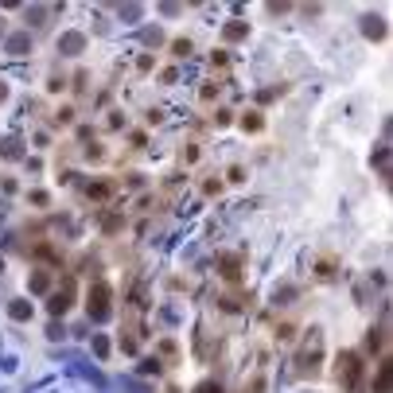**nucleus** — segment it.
<instances>
[{"label":"nucleus","mask_w":393,"mask_h":393,"mask_svg":"<svg viewBox=\"0 0 393 393\" xmlns=\"http://www.w3.org/2000/svg\"><path fill=\"white\" fill-rule=\"evenodd\" d=\"M8 51H16V55H20V51H28V35H16L12 43H8Z\"/></svg>","instance_id":"nucleus-14"},{"label":"nucleus","mask_w":393,"mask_h":393,"mask_svg":"<svg viewBox=\"0 0 393 393\" xmlns=\"http://www.w3.org/2000/svg\"><path fill=\"white\" fill-rule=\"evenodd\" d=\"M246 24H242V20H233V24H230V28H226V39H246Z\"/></svg>","instance_id":"nucleus-10"},{"label":"nucleus","mask_w":393,"mask_h":393,"mask_svg":"<svg viewBox=\"0 0 393 393\" xmlns=\"http://www.w3.org/2000/svg\"><path fill=\"white\" fill-rule=\"evenodd\" d=\"M90 320H109V284H94L90 288Z\"/></svg>","instance_id":"nucleus-2"},{"label":"nucleus","mask_w":393,"mask_h":393,"mask_svg":"<svg viewBox=\"0 0 393 393\" xmlns=\"http://www.w3.org/2000/svg\"><path fill=\"white\" fill-rule=\"evenodd\" d=\"M320 354H323V335L320 331H307V343H304V350H300V370H316V362H320Z\"/></svg>","instance_id":"nucleus-1"},{"label":"nucleus","mask_w":393,"mask_h":393,"mask_svg":"<svg viewBox=\"0 0 393 393\" xmlns=\"http://www.w3.org/2000/svg\"><path fill=\"white\" fill-rule=\"evenodd\" d=\"M0 273H4V261H0Z\"/></svg>","instance_id":"nucleus-19"},{"label":"nucleus","mask_w":393,"mask_h":393,"mask_svg":"<svg viewBox=\"0 0 393 393\" xmlns=\"http://www.w3.org/2000/svg\"><path fill=\"white\" fill-rule=\"evenodd\" d=\"M113 195V183H90V199H109Z\"/></svg>","instance_id":"nucleus-9"},{"label":"nucleus","mask_w":393,"mask_h":393,"mask_svg":"<svg viewBox=\"0 0 393 393\" xmlns=\"http://www.w3.org/2000/svg\"><path fill=\"white\" fill-rule=\"evenodd\" d=\"M218 269H222V277H226V280H238V269H242V261H238L233 253H222V257H218Z\"/></svg>","instance_id":"nucleus-5"},{"label":"nucleus","mask_w":393,"mask_h":393,"mask_svg":"<svg viewBox=\"0 0 393 393\" xmlns=\"http://www.w3.org/2000/svg\"><path fill=\"white\" fill-rule=\"evenodd\" d=\"M51 288V277H47V273H35V277H31V292H47Z\"/></svg>","instance_id":"nucleus-11"},{"label":"nucleus","mask_w":393,"mask_h":393,"mask_svg":"<svg viewBox=\"0 0 393 393\" xmlns=\"http://www.w3.org/2000/svg\"><path fill=\"white\" fill-rule=\"evenodd\" d=\"M4 94H8V90H4V86H0V102H4Z\"/></svg>","instance_id":"nucleus-18"},{"label":"nucleus","mask_w":393,"mask_h":393,"mask_svg":"<svg viewBox=\"0 0 393 393\" xmlns=\"http://www.w3.org/2000/svg\"><path fill=\"white\" fill-rule=\"evenodd\" d=\"M70 300H74V280H62V288L55 292V296H51V316H62V311H66V307H70Z\"/></svg>","instance_id":"nucleus-4"},{"label":"nucleus","mask_w":393,"mask_h":393,"mask_svg":"<svg viewBox=\"0 0 393 393\" xmlns=\"http://www.w3.org/2000/svg\"><path fill=\"white\" fill-rule=\"evenodd\" d=\"M58 47H62V51H82V35H66Z\"/></svg>","instance_id":"nucleus-13"},{"label":"nucleus","mask_w":393,"mask_h":393,"mask_svg":"<svg viewBox=\"0 0 393 393\" xmlns=\"http://www.w3.org/2000/svg\"><path fill=\"white\" fill-rule=\"evenodd\" d=\"M195 393H222V385H218V381H203Z\"/></svg>","instance_id":"nucleus-17"},{"label":"nucleus","mask_w":393,"mask_h":393,"mask_svg":"<svg viewBox=\"0 0 393 393\" xmlns=\"http://www.w3.org/2000/svg\"><path fill=\"white\" fill-rule=\"evenodd\" d=\"M389 378H393L389 362H381L378 366V381H374V393H385V389H389Z\"/></svg>","instance_id":"nucleus-6"},{"label":"nucleus","mask_w":393,"mask_h":393,"mask_svg":"<svg viewBox=\"0 0 393 393\" xmlns=\"http://www.w3.org/2000/svg\"><path fill=\"white\" fill-rule=\"evenodd\" d=\"M140 370H144V374H160V362H156V358H144V362H140Z\"/></svg>","instance_id":"nucleus-15"},{"label":"nucleus","mask_w":393,"mask_h":393,"mask_svg":"<svg viewBox=\"0 0 393 393\" xmlns=\"http://www.w3.org/2000/svg\"><path fill=\"white\" fill-rule=\"evenodd\" d=\"M242 125H246V132H257V129H261V113H246V117H242Z\"/></svg>","instance_id":"nucleus-12"},{"label":"nucleus","mask_w":393,"mask_h":393,"mask_svg":"<svg viewBox=\"0 0 393 393\" xmlns=\"http://www.w3.org/2000/svg\"><path fill=\"white\" fill-rule=\"evenodd\" d=\"M339 378L347 381V385H354V381L362 378V358H358L354 350H347V354H339Z\"/></svg>","instance_id":"nucleus-3"},{"label":"nucleus","mask_w":393,"mask_h":393,"mask_svg":"<svg viewBox=\"0 0 393 393\" xmlns=\"http://www.w3.org/2000/svg\"><path fill=\"white\" fill-rule=\"evenodd\" d=\"M8 311H12V320H31V304H28V300H12Z\"/></svg>","instance_id":"nucleus-8"},{"label":"nucleus","mask_w":393,"mask_h":393,"mask_svg":"<svg viewBox=\"0 0 393 393\" xmlns=\"http://www.w3.org/2000/svg\"><path fill=\"white\" fill-rule=\"evenodd\" d=\"M94 350H98V354H102V358H105V354H109V343H105L102 335H94Z\"/></svg>","instance_id":"nucleus-16"},{"label":"nucleus","mask_w":393,"mask_h":393,"mask_svg":"<svg viewBox=\"0 0 393 393\" xmlns=\"http://www.w3.org/2000/svg\"><path fill=\"white\" fill-rule=\"evenodd\" d=\"M362 24H366V35H370V39H381V35H385V28H381V20H374V16H366V20H362Z\"/></svg>","instance_id":"nucleus-7"}]
</instances>
